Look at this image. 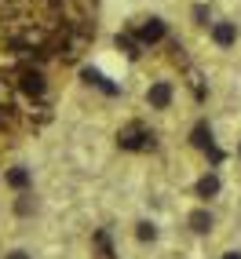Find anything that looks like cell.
I'll list each match as a JSON object with an SVG mask.
<instances>
[{
    "instance_id": "cell-1",
    "label": "cell",
    "mask_w": 241,
    "mask_h": 259,
    "mask_svg": "<svg viewBox=\"0 0 241 259\" xmlns=\"http://www.w3.org/2000/svg\"><path fill=\"white\" fill-rule=\"evenodd\" d=\"M186 227H190V234H201V237H209L216 230V215L209 204H197V208L186 212Z\"/></svg>"
},
{
    "instance_id": "cell-2",
    "label": "cell",
    "mask_w": 241,
    "mask_h": 259,
    "mask_svg": "<svg viewBox=\"0 0 241 259\" xmlns=\"http://www.w3.org/2000/svg\"><path fill=\"white\" fill-rule=\"evenodd\" d=\"M125 150H150L153 146V135L143 128V124H128L125 132H120V139H117Z\"/></svg>"
},
{
    "instance_id": "cell-3",
    "label": "cell",
    "mask_w": 241,
    "mask_h": 259,
    "mask_svg": "<svg viewBox=\"0 0 241 259\" xmlns=\"http://www.w3.org/2000/svg\"><path fill=\"white\" fill-rule=\"evenodd\" d=\"M146 102H150V110H168L172 106V84L168 80H153L146 88Z\"/></svg>"
},
{
    "instance_id": "cell-4",
    "label": "cell",
    "mask_w": 241,
    "mask_h": 259,
    "mask_svg": "<svg viewBox=\"0 0 241 259\" xmlns=\"http://www.w3.org/2000/svg\"><path fill=\"white\" fill-rule=\"evenodd\" d=\"M135 40H139V44H157V40H165V22H161V19H146L139 29H135Z\"/></svg>"
},
{
    "instance_id": "cell-5",
    "label": "cell",
    "mask_w": 241,
    "mask_h": 259,
    "mask_svg": "<svg viewBox=\"0 0 241 259\" xmlns=\"http://www.w3.org/2000/svg\"><path fill=\"white\" fill-rule=\"evenodd\" d=\"M19 88H22L26 95H33V99H41V95H44V73H41V70H22V73H19Z\"/></svg>"
},
{
    "instance_id": "cell-6",
    "label": "cell",
    "mask_w": 241,
    "mask_h": 259,
    "mask_svg": "<svg viewBox=\"0 0 241 259\" xmlns=\"http://www.w3.org/2000/svg\"><path fill=\"white\" fill-rule=\"evenodd\" d=\"M4 183H8L11 190H19V194H26V190L33 186V171H29L26 164H15L8 176H4Z\"/></svg>"
},
{
    "instance_id": "cell-7",
    "label": "cell",
    "mask_w": 241,
    "mask_h": 259,
    "mask_svg": "<svg viewBox=\"0 0 241 259\" xmlns=\"http://www.w3.org/2000/svg\"><path fill=\"white\" fill-rule=\"evenodd\" d=\"M212 40H216L219 48L237 44V26H234V22H216V26H212Z\"/></svg>"
},
{
    "instance_id": "cell-8",
    "label": "cell",
    "mask_w": 241,
    "mask_h": 259,
    "mask_svg": "<svg viewBox=\"0 0 241 259\" xmlns=\"http://www.w3.org/2000/svg\"><path fill=\"white\" fill-rule=\"evenodd\" d=\"M135 241L153 245V241H157V223H153V219H139V223H135Z\"/></svg>"
},
{
    "instance_id": "cell-9",
    "label": "cell",
    "mask_w": 241,
    "mask_h": 259,
    "mask_svg": "<svg viewBox=\"0 0 241 259\" xmlns=\"http://www.w3.org/2000/svg\"><path fill=\"white\" fill-rule=\"evenodd\" d=\"M216 194H219V176H216V171L201 176V179H197V197L209 201V197H216Z\"/></svg>"
},
{
    "instance_id": "cell-10",
    "label": "cell",
    "mask_w": 241,
    "mask_h": 259,
    "mask_svg": "<svg viewBox=\"0 0 241 259\" xmlns=\"http://www.w3.org/2000/svg\"><path fill=\"white\" fill-rule=\"evenodd\" d=\"M81 77H84V80H88V84H99V88H102V92H110V95L117 92V84H110V80H106V77H102L99 70H84Z\"/></svg>"
},
{
    "instance_id": "cell-11",
    "label": "cell",
    "mask_w": 241,
    "mask_h": 259,
    "mask_svg": "<svg viewBox=\"0 0 241 259\" xmlns=\"http://www.w3.org/2000/svg\"><path fill=\"white\" fill-rule=\"evenodd\" d=\"M120 51H125V55H139V40L132 37V33H117V40H113Z\"/></svg>"
},
{
    "instance_id": "cell-12",
    "label": "cell",
    "mask_w": 241,
    "mask_h": 259,
    "mask_svg": "<svg viewBox=\"0 0 241 259\" xmlns=\"http://www.w3.org/2000/svg\"><path fill=\"white\" fill-rule=\"evenodd\" d=\"M84 48H88V37H84V33H73V37H70V40H66V55H70V59H73V55H81V51H84Z\"/></svg>"
},
{
    "instance_id": "cell-13",
    "label": "cell",
    "mask_w": 241,
    "mask_h": 259,
    "mask_svg": "<svg viewBox=\"0 0 241 259\" xmlns=\"http://www.w3.org/2000/svg\"><path fill=\"white\" fill-rule=\"evenodd\" d=\"M15 212H19V215H29V212H33V194H29V190H26V194H19V201H15Z\"/></svg>"
},
{
    "instance_id": "cell-14",
    "label": "cell",
    "mask_w": 241,
    "mask_h": 259,
    "mask_svg": "<svg viewBox=\"0 0 241 259\" xmlns=\"http://www.w3.org/2000/svg\"><path fill=\"white\" fill-rule=\"evenodd\" d=\"M4 259H33V252H29V248H8Z\"/></svg>"
},
{
    "instance_id": "cell-15",
    "label": "cell",
    "mask_w": 241,
    "mask_h": 259,
    "mask_svg": "<svg viewBox=\"0 0 241 259\" xmlns=\"http://www.w3.org/2000/svg\"><path fill=\"white\" fill-rule=\"evenodd\" d=\"M194 19H197V22H205V19H209V8L197 4V8H194Z\"/></svg>"
},
{
    "instance_id": "cell-16",
    "label": "cell",
    "mask_w": 241,
    "mask_h": 259,
    "mask_svg": "<svg viewBox=\"0 0 241 259\" xmlns=\"http://www.w3.org/2000/svg\"><path fill=\"white\" fill-rule=\"evenodd\" d=\"M219 259H241V248H227V252H223Z\"/></svg>"
},
{
    "instance_id": "cell-17",
    "label": "cell",
    "mask_w": 241,
    "mask_h": 259,
    "mask_svg": "<svg viewBox=\"0 0 241 259\" xmlns=\"http://www.w3.org/2000/svg\"><path fill=\"white\" fill-rule=\"evenodd\" d=\"M237 157H241V143H237Z\"/></svg>"
}]
</instances>
